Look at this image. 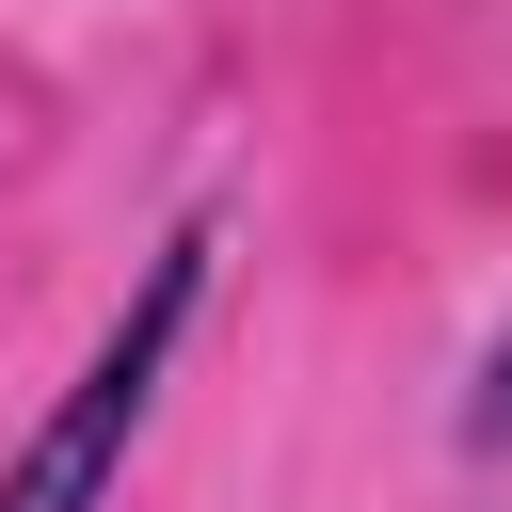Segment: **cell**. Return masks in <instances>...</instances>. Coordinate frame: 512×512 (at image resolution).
I'll return each mask as SVG.
<instances>
[{"mask_svg":"<svg viewBox=\"0 0 512 512\" xmlns=\"http://www.w3.org/2000/svg\"><path fill=\"white\" fill-rule=\"evenodd\" d=\"M448 448H464V480H512V320L480 336V368H464V400H448Z\"/></svg>","mask_w":512,"mask_h":512,"instance_id":"cell-2","label":"cell"},{"mask_svg":"<svg viewBox=\"0 0 512 512\" xmlns=\"http://www.w3.org/2000/svg\"><path fill=\"white\" fill-rule=\"evenodd\" d=\"M208 272H224V224H208V208L144 240V272H128V304L96 320V352L64 368V400L0 448V512H128V464H144V432H160V400H176V352H192V320H208Z\"/></svg>","mask_w":512,"mask_h":512,"instance_id":"cell-1","label":"cell"}]
</instances>
